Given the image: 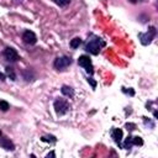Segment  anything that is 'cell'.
I'll use <instances>...</instances> for the list:
<instances>
[{"label": "cell", "mask_w": 158, "mask_h": 158, "mask_svg": "<svg viewBox=\"0 0 158 158\" xmlns=\"http://www.w3.org/2000/svg\"><path fill=\"white\" fill-rule=\"evenodd\" d=\"M54 156H56V154H54L53 152H51V153H48V154H47V157H54Z\"/></svg>", "instance_id": "obj_19"}, {"label": "cell", "mask_w": 158, "mask_h": 158, "mask_svg": "<svg viewBox=\"0 0 158 158\" xmlns=\"http://www.w3.org/2000/svg\"><path fill=\"white\" fill-rule=\"evenodd\" d=\"M101 46H102V43H101V41H100L99 38H93V40H90V41L86 43L85 49H86L89 53H91V54H98V53L100 52Z\"/></svg>", "instance_id": "obj_2"}, {"label": "cell", "mask_w": 158, "mask_h": 158, "mask_svg": "<svg viewBox=\"0 0 158 158\" xmlns=\"http://www.w3.org/2000/svg\"><path fill=\"white\" fill-rule=\"evenodd\" d=\"M80 43H81V40H80L79 37H75V38H73V40L70 41V47H72V48H78V47L80 46Z\"/></svg>", "instance_id": "obj_11"}, {"label": "cell", "mask_w": 158, "mask_h": 158, "mask_svg": "<svg viewBox=\"0 0 158 158\" xmlns=\"http://www.w3.org/2000/svg\"><path fill=\"white\" fill-rule=\"evenodd\" d=\"M4 57H5V59L9 60V62H16V60L19 59V53L16 52L15 48L7 47V48H5V51H4Z\"/></svg>", "instance_id": "obj_6"}, {"label": "cell", "mask_w": 158, "mask_h": 158, "mask_svg": "<svg viewBox=\"0 0 158 158\" xmlns=\"http://www.w3.org/2000/svg\"><path fill=\"white\" fill-rule=\"evenodd\" d=\"M9 109H10L9 102L5 101V100H0V110H1V111H7Z\"/></svg>", "instance_id": "obj_13"}, {"label": "cell", "mask_w": 158, "mask_h": 158, "mask_svg": "<svg viewBox=\"0 0 158 158\" xmlns=\"http://www.w3.org/2000/svg\"><path fill=\"white\" fill-rule=\"evenodd\" d=\"M132 144H135V146H142L143 144V139L139 136H135V137H132Z\"/></svg>", "instance_id": "obj_12"}, {"label": "cell", "mask_w": 158, "mask_h": 158, "mask_svg": "<svg viewBox=\"0 0 158 158\" xmlns=\"http://www.w3.org/2000/svg\"><path fill=\"white\" fill-rule=\"evenodd\" d=\"M22 40H23V42L27 43V44H35V43L37 42V37H36L35 32H33V31H30V30H26V31L23 32Z\"/></svg>", "instance_id": "obj_7"}, {"label": "cell", "mask_w": 158, "mask_h": 158, "mask_svg": "<svg viewBox=\"0 0 158 158\" xmlns=\"http://www.w3.org/2000/svg\"><path fill=\"white\" fill-rule=\"evenodd\" d=\"M6 74H7V77H9L11 80H15L16 75H15V73H14V69H12V68L6 67Z\"/></svg>", "instance_id": "obj_14"}, {"label": "cell", "mask_w": 158, "mask_h": 158, "mask_svg": "<svg viewBox=\"0 0 158 158\" xmlns=\"http://www.w3.org/2000/svg\"><path fill=\"white\" fill-rule=\"evenodd\" d=\"M131 146H132V137H131V136H128V137H127V139H126V141H125V143H123V148L130 149V148H131Z\"/></svg>", "instance_id": "obj_15"}, {"label": "cell", "mask_w": 158, "mask_h": 158, "mask_svg": "<svg viewBox=\"0 0 158 158\" xmlns=\"http://www.w3.org/2000/svg\"><path fill=\"white\" fill-rule=\"evenodd\" d=\"M0 136H1V130H0Z\"/></svg>", "instance_id": "obj_20"}, {"label": "cell", "mask_w": 158, "mask_h": 158, "mask_svg": "<svg viewBox=\"0 0 158 158\" xmlns=\"http://www.w3.org/2000/svg\"><path fill=\"white\" fill-rule=\"evenodd\" d=\"M126 127H127V130H135L133 127H135V125L133 123H127L126 125Z\"/></svg>", "instance_id": "obj_17"}, {"label": "cell", "mask_w": 158, "mask_h": 158, "mask_svg": "<svg viewBox=\"0 0 158 158\" xmlns=\"http://www.w3.org/2000/svg\"><path fill=\"white\" fill-rule=\"evenodd\" d=\"M0 80H5V75L2 73H0Z\"/></svg>", "instance_id": "obj_18"}, {"label": "cell", "mask_w": 158, "mask_h": 158, "mask_svg": "<svg viewBox=\"0 0 158 158\" xmlns=\"http://www.w3.org/2000/svg\"><path fill=\"white\" fill-rule=\"evenodd\" d=\"M0 146H1L4 149H6V151H14V149H15V144H14L9 138H6V137L0 138Z\"/></svg>", "instance_id": "obj_8"}, {"label": "cell", "mask_w": 158, "mask_h": 158, "mask_svg": "<svg viewBox=\"0 0 158 158\" xmlns=\"http://www.w3.org/2000/svg\"><path fill=\"white\" fill-rule=\"evenodd\" d=\"M138 36H139V38H141V43L146 46V44L151 43V41L154 38V36H156V28H154V27H151V28L148 30V32H146V33H139Z\"/></svg>", "instance_id": "obj_5"}, {"label": "cell", "mask_w": 158, "mask_h": 158, "mask_svg": "<svg viewBox=\"0 0 158 158\" xmlns=\"http://www.w3.org/2000/svg\"><path fill=\"white\" fill-rule=\"evenodd\" d=\"M70 64H72V59H70L69 57H67V56L58 57V58L54 60V63H53L54 68L58 69V70H63V69H65L67 67H69Z\"/></svg>", "instance_id": "obj_4"}, {"label": "cell", "mask_w": 158, "mask_h": 158, "mask_svg": "<svg viewBox=\"0 0 158 158\" xmlns=\"http://www.w3.org/2000/svg\"><path fill=\"white\" fill-rule=\"evenodd\" d=\"M53 1L59 6H65V5H68L70 2V0H53Z\"/></svg>", "instance_id": "obj_16"}, {"label": "cell", "mask_w": 158, "mask_h": 158, "mask_svg": "<svg viewBox=\"0 0 158 158\" xmlns=\"http://www.w3.org/2000/svg\"><path fill=\"white\" fill-rule=\"evenodd\" d=\"M54 106V111L58 116H62V115H65L68 111H69V104L65 101V100H62V99H58L54 101L53 104Z\"/></svg>", "instance_id": "obj_1"}, {"label": "cell", "mask_w": 158, "mask_h": 158, "mask_svg": "<svg viewBox=\"0 0 158 158\" xmlns=\"http://www.w3.org/2000/svg\"><path fill=\"white\" fill-rule=\"evenodd\" d=\"M60 91H62L63 95L69 96V98H72V96L74 95V90H73V88H70V86H68V85H63L62 89H60Z\"/></svg>", "instance_id": "obj_10"}, {"label": "cell", "mask_w": 158, "mask_h": 158, "mask_svg": "<svg viewBox=\"0 0 158 158\" xmlns=\"http://www.w3.org/2000/svg\"><path fill=\"white\" fill-rule=\"evenodd\" d=\"M111 136H112L114 141H115L117 144H121V141H122V130H120V128H114L112 132H111Z\"/></svg>", "instance_id": "obj_9"}, {"label": "cell", "mask_w": 158, "mask_h": 158, "mask_svg": "<svg viewBox=\"0 0 158 158\" xmlns=\"http://www.w3.org/2000/svg\"><path fill=\"white\" fill-rule=\"evenodd\" d=\"M78 64L80 65V67H83L88 73H93L94 72V67H93V63H91V59L89 58V56H85V54H83V56H80L79 58H78Z\"/></svg>", "instance_id": "obj_3"}]
</instances>
